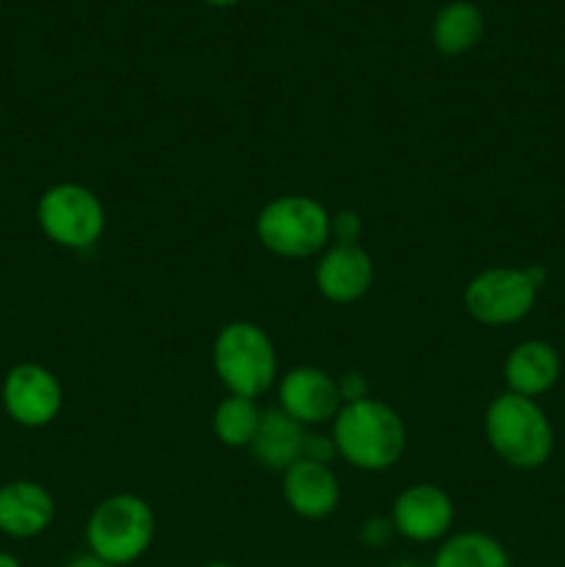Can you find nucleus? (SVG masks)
<instances>
[{
  "label": "nucleus",
  "mask_w": 565,
  "mask_h": 567,
  "mask_svg": "<svg viewBox=\"0 0 565 567\" xmlns=\"http://www.w3.org/2000/svg\"><path fill=\"white\" fill-rule=\"evenodd\" d=\"M282 502L302 520H325L341 504V485L330 465L316 460H297L282 471Z\"/></svg>",
  "instance_id": "obj_12"
},
{
  "label": "nucleus",
  "mask_w": 565,
  "mask_h": 567,
  "mask_svg": "<svg viewBox=\"0 0 565 567\" xmlns=\"http://www.w3.org/2000/svg\"><path fill=\"white\" fill-rule=\"evenodd\" d=\"M203 567H236V565H230V563H208V565H203Z\"/></svg>",
  "instance_id": "obj_27"
},
{
  "label": "nucleus",
  "mask_w": 565,
  "mask_h": 567,
  "mask_svg": "<svg viewBox=\"0 0 565 567\" xmlns=\"http://www.w3.org/2000/svg\"><path fill=\"white\" fill-rule=\"evenodd\" d=\"M336 382H338V393H341L343 404L369 399V380H366L360 371H343L341 377H336Z\"/></svg>",
  "instance_id": "obj_21"
},
{
  "label": "nucleus",
  "mask_w": 565,
  "mask_h": 567,
  "mask_svg": "<svg viewBox=\"0 0 565 567\" xmlns=\"http://www.w3.org/2000/svg\"><path fill=\"white\" fill-rule=\"evenodd\" d=\"M0 567H22L20 559L9 551H0Z\"/></svg>",
  "instance_id": "obj_24"
},
{
  "label": "nucleus",
  "mask_w": 565,
  "mask_h": 567,
  "mask_svg": "<svg viewBox=\"0 0 565 567\" xmlns=\"http://www.w3.org/2000/svg\"><path fill=\"white\" fill-rule=\"evenodd\" d=\"M541 288L526 269L493 266L482 269L469 280L463 291V305L474 321L485 327H510L524 321L535 310Z\"/></svg>",
  "instance_id": "obj_7"
},
{
  "label": "nucleus",
  "mask_w": 565,
  "mask_h": 567,
  "mask_svg": "<svg viewBox=\"0 0 565 567\" xmlns=\"http://www.w3.org/2000/svg\"><path fill=\"white\" fill-rule=\"evenodd\" d=\"M305 457L316 460V463L330 465V460L338 457V449H336V443H332L330 435L308 432V441H305Z\"/></svg>",
  "instance_id": "obj_22"
},
{
  "label": "nucleus",
  "mask_w": 565,
  "mask_h": 567,
  "mask_svg": "<svg viewBox=\"0 0 565 567\" xmlns=\"http://www.w3.org/2000/svg\"><path fill=\"white\" fill-rule=\"evenodd\" d=\"M305 441H308V430L288 413H282L280 408H271L260 415V426L249 443V454L260 468L282 474L305 457Z\"/></svg>",
  "instance_id": "obj_15"
},
{
  "label": "nucleus",
  "mask_w": 565,
  "mask_h": 567,
  "mask_svg": "<svg viewBox=\"0 0 565 567\" xmlns=\"http://www.w3.org/2000/svg\"><path fill=\"white\" fill-rule=\"evenodd\" d=\"M61 567H111V565L103 563V559H100V557H94L92 551H86V554H78V557L66 559V563L61 565Z\"/></svg>",
  "instance_id": "obj_23"
},
{
  "label": "nucleus",
  "mask_w": 565,
  "mask_h": 567,
  "mask_svg": "<svg viewBox=\"0 0 565 567\" xmlns=\"http://www.w3.org/2000/svg\"><path fill=\"white\" fill-rule=\"evenodd\" d=\"M363 233V221L355 210H341L330 219V244H358Z\"/></svg>",
  "instance_id": "obj_19"
},
{
  "label": "nucleus",
  "mask_w": 565,
  "mask_h": 567,
  "mask_svg": "<svg viewBox=\"0 0 565 567\" xmlns=\"http://www.w3.org/2000/svg\"><path fill=\"white\" fill-rule=\"evenodd\" d=\"M391 567H430V565H421V563H415V559H402V563H397Z\"/></svg>",
  "instance_id": "obj_26"
},
{
  "label": "nucleus",
  "mask_w": 565,
  "mask_h": 567,
  "mask_svg": "<svg viewBox=\"0 0 565 567\" xmlns=\"http://www.w3.org/2000/svg\"><path fill=\"white\" fill-rule=\"evenodd\" d=\"M55 520V498L33 480H14L0 487V532L14 540H33Z\"/></svg>",
  "instance_id": "obj_13"
},
{
  "label": "nucleus",
  "mask_w": 565,
  "mask_h": 567,
  "mask_svg": "<svg viewBox=\"0 0 565 567\" xmlns=\"http://www.w3.org/2000/svg\"><path fill=\"white\" fill-rule=\"evenodd\" d=\"M277 408L305 430H314V426L332 424L343 402L330 371L316 369V365H297L277 380Z\"/></svg>",
  "instance_id": "obj_10"
},
{
  "label": "nucleus",
  "mask_w": 565,
  "mask_h": 567,
  "mask_svg": "<svg viewBox=\"0 0 565 567\" xmlns=\"http://www.w3.org/2000/svg\"><path fill=\"white\" fill-rule=\"evenodd\" d=\"M485 37V14L471 0H452L432 17V44L443 55H463Z\"/></svg>",
  "instance_id": "obj_16"
},
{
  "label": "nucleus",
  "mask_w": 565,
  "mask_h": 567,
  "mask_svg": "<svg viewBox=\"0 0 565 567\" xmlns=\"http://www.w3.org/2000/svg\"><path fill=\"white\" fill-rule=\"evenodd\" d=\"M260 415L264 410L258 408V399L233 396L227 393L219 404H216L214 415H210V430H214L216 441L227 449H249L255 432L260 426Z\"/></svg>",
  "instance_id": "obj_18"
},
{
  "label": "nucleus",
  "mask_w": 565,
  "mask_h": 567,
  "mask_svg": "<svg viewBox=\"0 0 565 567\" xmlns=\"http://www.w3.org/2000/svg\"><path fill=\"white\" fill-rule=\"evenodd\" d=\"M332 214L308 194H282L255 216L260 247L286 260L319 258L330 247Z\"/></svg>",
  "instance_id": "obj_4"
},
{
  "label": "nucleus",
  "mask_w": 565,
  "mask_h": 567,
  "mask_svg": "<svg viewBox=\"0 0 565 567\" xmlns=\"http://www.w3.org/2000/svg\"><path fill=\"white\" fill-rule=\"evenodd\" d=\"M487 446L515 471H537L552 460L554 430L537 399L499 393L482 419Z\"/></svg>",
  "instance_id": "obj_2"
},
{
  "label": "nucleus",
  "mask_w": 565,
  "mask_h": 567,
  "mask_svg": "<svg viewBox=\"0 0 565 567\" xmlns=\"http://www.w3.org/2000/svg\"><path fill=\"white\" fill-rule=\"evenodd\" d=\"M3 410L14 424L42 430L59 419L64 408V388L59 377L39 363H20L3 380Z\"/></svg>",
  "instance_id": "obj_8"
},
{
  "label": "nucleus",
  "mask_w": 565,
  "mask_h": 567,
  "mask_svg": "<svg viewBox=\"0 0 565 567\" xmlns=\"http://www.w3.org/2000/svg\"><path fill=\"white\" fill-rule=\"evenodd\" d=\"M430 567H513L502 543L487 532L465 529L438 546Z\"/></svg>",
  "instance_id": "obj_17"
},
{
  "label": "nucleus",
  "mask_w": 565,
  "mask_h": 567,
  "mask_svg": "<svg viewBox=\"0 0 565 567\" xmlns=\"http://www.w3.org/2000/svg\"><path fill=\"white\" fill-rule=\"evenodd\" d=\"M210 360L219 382L233 396L258 399L280 380L275 341L255 321H230L222 327Z\"/></svg>",
  "instance_id": "obj_3"
},
{
  "label": "nucleus",
  "mask_w": 565,
  "mask_h": 567,
  "mask_svg": "<svg viewBox=\"0 0 565 567\" xmlns=\"http://www.w3.org/2000/svg\"><path fill=\"white\" fill-rule=\"evenodd\" d=\"M37 221L50 241L81 252L103 238L105 205L83 183H55L39 197Z\"/></svg>",
  "instance_id": "obj_6"
},
{
  "label": "nucleus",
  "mask_w": 565,
  "mask_h": 567,
  "mask_svg": "<svg viewBox=\"0 0 565 567\" xmlns=\"http://www.w3.org/2000/svg\"><path fill=\"white\" fill-rule=\"evenodd\" d=\"M397 529H393L391 518H369L360 526V546L366 548H386L393 540Z\"/></svg>",
  "instance_id": "obj_20"
},
{
  "label": "nucleus",
  "mask_w": 565,
  "mask_h": 567,
  "mask_svg": "<svg viewBox=\"0 0 565 567\" xmlns=\"http://www.w3.org/2000/svg\"><path fill=\"white\" fill-rule=\"evenodd\" d=\"M203 3L214 6V9H227V6H236L238 0H203Z\"/></svg>",
  "instance_id": "obj_25"
},
{
  "label": "nucleus",
  "mask_w": 565,
  "mask_h": 567,
  "mask_svg": "<svg viewBox=\"0 0 565 567\" xmlns=\"http://www.w3.org/2000/svg\"><path fill=\"white\" fill-rule=\"evenodd\" d=\"M502 374L510 393L541 399L557 385L559 374H563V363H559V352L552 343L521 341L510 349Z\"/></svg>",
  "instance_id": "obj_14"
},
{
  "label": "nucleus",
  "mask_w": 565,
  "mask_h": 567,
  "mask_svg": "<svg viewBox=\"0 0 565 567\" xmlns=\"http://www.w3.org/2000/svg\"><path fill=\"white\" fill-rule=\"evenodd\" d=\"M155 540V513L142 496L114 493L92 509L86 520V546L111 567L138 563Z\"/></svg>",
  "instance_id": "obj_5"
},
{
  "label": "nucleus",
  "mask_w": 565,
  "mask_h": 567,
  "mask_svg": "<svg viewBox=\"0 0 565 567\" xmlns=\"http://www.w3.org/2000/svg\"><path fill=\"white\" fill-rule=\"evenodd\" d=\"M316 291L332 305H352L374 286V260L360 244H330L314 269Z\"/></svg>",
  "instance_id": "obj_11"
},
{
  "label": "nucleus",
  "mask_w": 565,
  "mask_h": 567,
  "mask_svg": "<svg viewBox=\"0 0 565 567\" xmlns=\"http://www.w3.org/2000/svg\"><path fill=\"white\" fill-rule=\"evenodd\" d=\"M338 457L366 474H382L402 460L408 449V426L391 404L360 399L343 404L330 424Z\"/></svg>",
  "instance_id": "obj_1"
},
{
  "label": "nucleus",
  "mask_w": 565,
  "mask_h": 567,
  "mask_svg": "<svg viewBox=\"0 0 565 567\" xmlns=\"http://www.w3.org/2000/svg\"><path fill=\"white\" fill-rule=\"evenodd\" d=\"M391 524L399 537L419 546L446 540L454 526V504L443 487L432 482L410 485L393 498Z\"/></svg>",
  "instance_id": "obj_9"
}]
</instances>
